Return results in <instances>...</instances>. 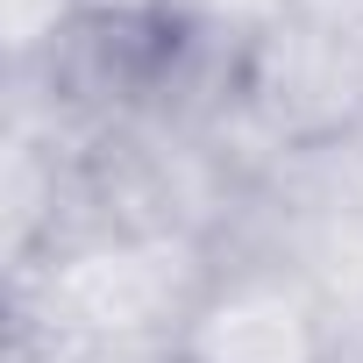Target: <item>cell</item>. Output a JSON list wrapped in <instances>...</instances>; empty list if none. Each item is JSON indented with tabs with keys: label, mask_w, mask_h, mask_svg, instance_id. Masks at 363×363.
Returning a JSON list of instances; mask_svg holds the SVG:
<instances>
[{
	"label": "cell",
	"mask_w": 363,
	"mask_h": 363,
	"mask_svg": "<svg viewBox=\"0 0 363 363\" xmlns=\"http://www.w3.org/2000/svg\"><path fill=\"white\" fill-rule=\"evenodd\" d=\"M207 278H214V250L193 235L79 228L8 271V342L57 363L178 342Z\"/></svg>",
	"instance_id": "obj_1"
},
{
	"label": "cell",
	"mask_w": 363,
	"mask_h": 363,
	"mask_svg": "<svg viewBox=\"0 0 363 363\" xmlns=\"http://www.w3.org/2000/svg\"><path fill=\"white\" fill-rule=\"evenodd\" d=\"M242 107L285 150H328L363 121V29L285 0L250 29Z\"/></svg>",
	"instance_id": "obj_2"
},
{
	"label": "cell",
	"mask_w": 363,
	"mask_h": 363,
	"mask_svg": "<svg viewBox=\"0 0 363 363\" xmlns=\"http://www.w3.org/2000/svg\"><path fill=\"white\" fill-rule=\"evenodd\" d=\"M178 363H335V320L299 257H214Z\"/></svg>",
	"instance_id": "obj_3"
},
{
	"label": "cell",
	"mask_w": 363,
	"mask_h": 363,
	"mask_svg": "<svg viewBox=\"0 0 363 363\" xmlns=\"http://www.w3.org/2000/svg\"><path fill=\"white\" fill-rule=\"evenodd\" d=\"M86 363H178V342H150V349H100Z\"/></svg>",
	"instance_id": "obj_4"
},
{
	"label": "cell",
	"mask_w": 363,
	"mask_h": 363,
	"mask_svg": "<svg viewBox=\"0 0 363 363\" xmlns=\"http://www.w3.org/2000/svg\"><path fill=\"white\" fill-rule=\"evenodd\" d=\"M8 363H57V356H36V349H15L8 342Z\"/></svg>",
	"instance_id": "obj_5"
}]
</instances>
